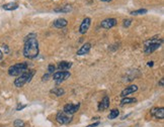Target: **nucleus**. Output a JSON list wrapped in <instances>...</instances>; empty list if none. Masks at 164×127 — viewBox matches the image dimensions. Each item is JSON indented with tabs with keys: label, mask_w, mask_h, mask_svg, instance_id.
Here are the masks:
<instances>
[{
	"label": "nucleus",
	"mask_w": 164,
	"mask_h": 127,
	"mask_svg": "<svg viewBox=\"0 0 164 127\" xmlns=\"http://www.w3.org/2000/svg\"><path fill=\"white\" fill-rule=\"evenodd\" d=\"M40 47L37 39L36 33H31L25 38V47H23V55L26 59H36L39 55Z\"/></svg>",
	"instance_id": "f257e3e1"
},
{
	"label": "nucleus",
	"mask_w": 164,
	"mask_h": 127,
	"mask_svg": "<svg viewBox=\"0 0 164 127\" xmlns=\"http://www.w3.org/2000/svg\"><path fill=\"white\" fill-rule=\"evenodd\" d=\"M35 71L34 70H26L25 72H23L22 75H19L16 79L14 80V86L16 88H22L26 83H30L33 79L34 75H35Z\"/></svg>",
	"instance_id": "f03ea898"
},
{
	"label": "nucleus",
	"mask_w": 164,
	"mask_h": 127,
	"mask_svg": "<svg viewBox=\"0 0 164 127\" xmlns=\"http://www.w3.org/2000/svg\"><path fill=\"white\" fill-rule=\"evenodd\" d=\"M163 41L161 38H153L151 39H148L147 41H145V49L144 52L146 55L152 54L153 52H155L156 49H158L162 44Z\"/></svg>",
	"instance_id": "7ed1b4c3"
},
{
	"label": "nucleus",
	"mask_w": 164,
	"mask_h": 127,
	"mask_svg": "<svg viewBox=\"0 0 164 127\" xmlns=\"http://www.w3.org/2000/svg\"><path fill=\"white\" fill-rule=\"evenodd\" d=\"M28 66L26 63H15V65L11 66L9 69H8V74L9 76H12V77H15V76H19L22 75L23 72H25L28 70Z\"/></svg>",
	"instance_id": "20e7f679"
},
{
	"label": "nucleus",
	"mask_w": 164,
	"mask_h": 127,
	"mask_svg": "<svg viewBox=\"0 0 164 127\" xmlns=\"http://www.w3.org/2000/svg\"><path fill=\"white\" fill-rule=\"evenodd\" d=\"M71 74L68 71H58V72L53 74V80H55L58 84L62 83L63 81L67 80L68 78H70Z\"/></svg>",
	"instance_id": "39448f33"
},
{
	"label": "nucleus",
	"mask_w": 164,
	"mask_h": 127,
	"mask_svg": "<svg viewBox=\"0 0 164 127\" xmlns=\"http://www.w3.org/2000/svg\"><path fill=\"white\" fill-rule=\"evenodd\" d=\"M79 108H80V103H77V104H71V103H69V104H66L64 106L63 112L66 113L67 115H73L79 110Z\"/></svg>",
	"instance_id": "423d86ee"
},
{
	"label": "nucleus",
	"mask_w": 164,
	"mask_h": 127,
	"mask_svg": "<svg viewBox=\"0 0 164 127\" xmlns=\"http://www.w3.org/2000/svg\"><path fill=\"white\" fill-rule=\"evenodd\" d=\"M56 120L57 122H59L60 124H69L71 121H72V117L67 115L66 113L63 112V111H59V112L57 113Z\"/></svg>",
	"instance_id": "0eeeda50"
},
{
	"label": "nucleus",
	"mask_w": 164,
	"mask_h": 127,
	"mask_svg": "<svg viewBox=\"0 0 164 127\" xmlns=\"http://www.w3.org/2000/svg\"><path fill=\"white\" fill-rule=\"evenodd\" d=\"M91 24V19L89 17H85L83 20H82L80 27H79V33L80 34H85L87 32V30H89Z\"/></svg>",
	"instance_id": "6e6552de"
},
{
	"label": "nucleus",
	"mask_w": 164,
	"mask_h": 127,
	"mask_svg": "<svg viewBox=\"0 0 164 127\" xmlns=\"http://www.w3.org/2000/svg\"><path fill=\"white\" fill-rule=\"evenodd\" d=\"M116 25H117V19L116 18H107V19L102 20L101 23H100V26L102 28H105V30L113 28Z\"/></svg>",
	"instance_id": "1a4fd4ad"
},
{
	"label": "nucleus",
	"mask_w": 164,
	"mask_h": 127,
	"mask_svg": "<svg viewBox=\"0 0 164 127\" xmlns=\"http://www.w3.org/2000/svg\"><path fill=\"white\" fill-rule=\"evenodd\" d=\"M138 86L137 85H130V86H128L127 88H125L122 91V93H121V96L123 97V98H125V97H128V95L130 94H133L135 93V92H137L138 91Z\"/></svg>",
	"instance_id": "9d476101"
},
{
	"label": "nucleus",
	"mask_w": 164,
	"mask_h": 127,
	"mask_svg": "<svg viewBox=\"0 0 164 127\" xmlns=\"http://www.w3.org/2000/svg\"><path fill=\"white\" fill-rule=\"evenodd\" d=\"M151 115L157 119L164 118V108L163 107H155L151 110Z\"/></svg>",
	"instance_id": "9b49d317"
},
{
	"label": "nucleus",
	"mask_w": 164,
	"mask_h": 127,
	"mask_svg": "<svg viewBox=\"0 0 164 127\" xmlns=\"http://www.w3.org/2000/svg\"><path fill=\"white\" fill-rule=\"evenodd\" d=\"M91 49V44H89V42H86V44H84L83 46H82L80 49L77 51V55H87Z\"/></svg>",
	"instance_id": "f8f14e48"
},
{
	"label": "nucleus",
	"mask_w": 164,
	"mask_h": 127,
	"mask_svg": "<svg viewBox=\"0 0 164 127\" xmlns=\"http://www.w3.org/2000/svg\"><path fill=\"white\" fill-rule=\"evenodd\" d=\"M67 24H68V21L66 20L65 18H58V19H56L53 22V26H55V27L57 28H63Z\"/></svg>",
	"instance_id": "ddd939ff"
},
{
	"label": "nucleus",
	"mask_w": 164,
	"mask_h": 127,
	"mask_svg": "<svg viewBox=\"0 0 164 127\" xmlns=\"http://www.w3.org/2000/svg\"><path fill=\"white\" fill-rule=\"evenodd\" d=\"M108 107H110V99H108L107 96H105L104 99H102L101 101L99 102V104H98V110L99 111H104L105 109H107Z\"/></svg>",
	"instance_id": "4468645a"
},
{
	"label": "nucleus",
	"mask_w": 164,
	"mask_h": 127,
	"mask_svg": "<svg viewBox=\"0 0 164 127\" xmlns=\"http://www.w3.org/2000/svg\"><path fill=\"white\" fill-rule=\"evenodd\" d=\"M72 65L73 63L71 62H60L57 68L59 71H68L71 67H72Z\"/></svg>",
	"instance_id": "2eb2a0df"
},
{
	"label": "nucleus",
	"mask_w": 164,
	"mask_h": 127,
	"mask_svg": "<svg viewBox=\"0 0 164 127\" xmlns=\"http://www.w3.org/2000/svg\"><path fill=\"white\" fill-rule=\"evenodd\" d=\"M72 10V6L69 4H66V5H63V6H60L59 8H55L54 11L55 12H62V13H67V12H70Z\"/></svg>",
	"instance_id": "dca6fc26"
},
{
	"label": "nucleus",
	"mask_w": 164,
	"mask_h": 127,
	"mask_svg": "<svg viewBox=\"0 0 164 127\" xmlns=\"http://www.w3.org/2000/svg\"><path fill=\"white\" fill-rule=\"evenodd\" d=\"M2 8L4 10H8V11H12V10H15L18 8V4L15 3V2H9V3H6L2 6Z\"/></svg>",
	"instance_id": "f3484780"
},
{
	"label": "nucleus",
	"mask_w": 164,
	"mask_h": 127,
	"mask_svg": "<svg viewBox=\"0 0 164 127\" xmlns=\"http://www.w3.org/2000/svg\"><path fill=\"white\" fill-rule=\"evenodd\" d=\"M137 99L136 98H129V97H125L122 99V105H126V104H132V103H136Z\"/></svg>",
	"instance_id": "a211bd4d"
},
{
	"label": "nucleus",
	"mask_w": 164,
	"mask_h": 127,
	"mask_svg": "<svg viewBox=\"0 0 164 127\" xmlns=\"http://www.w3.org/2000/svg\"><path fill=\"white\" fill-rule=\"evenodd\" d=\"M51 93L56 95V96L60 97V96H63L65 94V90L62 89V88H55V89H52L51 90Z\"/></svg>",
	"instance_id": "6ab92c4d"
},
{
	"label": "nucleus",
	"mask_w": 164,
	"mask_h": 127,
	"mask_svg": "<svg viewBox=\"0 0 164 127\" xmlns=\"http://www.w3.org/2000/svg\"><path fill=\"white\" fill-rule=\"evenodd\" d=\"M148 10L145 9V8H141V9H138V10H134V11H131L130 14L131 15H143L145 13H147Z\"/></svg>",
	"instance_id": "aec40b11"
},
{
	"label": "nucleus",
	"mask_w": 164,
	"mask_h": 127,
	"mask_svg": "<svg viewBox=\"0 0 164 127\" xmlns=\"http://www.w3.org/2000/svg\"><path fill=\"white\" fill-rule=\"evenodd\" d=\"M119 114H120V111H119L118 109H113L112 111H110V115H108V119H115V118H117Z\"/></svg>",
	"instance_id": "412c9836"
},
{
	"label": "nucleus",
	"mask_w": 164,
	"mask_h": 127,
	"mask_svg": "<svg viewBox=\"0 0 164 127\" xmlns=\"http://www.w3.org/2000/svg\"><path fill=\"white\" fill-rule=\"evenodd\" d=\"M13 125H14V127H25V121L20 120V119H16V120L13 122Z\"/></svg>",
	"instance_id": "4be33fe9"
},
{
	"label": "nucleus",
	"mask_w": 164,
	"mask_h": 127,
	"mask_svg": "<svg viewBox=\"0 0 164 127\" xmlns=\"http://www.w3.org/2000/svg\"><path fill=\"white\" fill-rule=\"evenodd\" d=\"M55 70H56V67H55L53 63L49 65V67H48V73H49V74H54Z\"/></svg>",
	"instance_id": "5701e85b"
},
{
	"label": "nucleus",
	"mask_w": 164,
	"mask_h": 127,
	"mask_svg": "<svg viewBox=\"0 0 164 127\" xmlns=\"http://www.w3.org/2000/svg\"><path fill=\"white\" fill-rule=\"evenodd\" d=\"M131 24H132V20L131 19H125L124 20V22H123L124 27H129Z\"/></svg>",
	"instance_id": "b1692460"
},
{
	"label": "nucleus",
	"mask_w": 164,
	"mask_h": 127,
	"mask_svg": "<svg viewBox=\"0 0 164 127\" xmlns=\"http://www.w3.org/2000/svg\"><path fill=\"white\" fill-rule=\"evenodd\" d=\"M23 108H25V105H22V104H19V105H18L17 107H16V110H17V111H20L22 109H23Z\"/></svg>",
	"instance_id": "393cba45"
},
{
	"label": "nucleus",
	"mask_w": 164,
	"mask_h": 127,
	"mask_svg": "<svg viewBox=\"0 0 164 127\" xmlns=\"http://www.w3.org/2000/svg\"><path fill=\"white\" fill-rule=\"evenodd\" d=\"M99 125V122H95L93 124H90V125H88L87 127H96V126H98Z\"/></svg>",
	"instance_id": "a878e982"
},
{
	"label": "nucleus",
	"mask_w": 164,
	"mask_h": 127,
	"mask_svg": "<svg viewBox=\"0 0 164 127\" xmlns=\"http://www.w3.org/2000/svg\"><path fill=\"white\" fill-rule=\"evenodd\" d=\"M49 76H50V74H49V73H48L47 75L43 76V81H47V80H48V78H49Z\"/></svg>",
	"instance_id": "bb28decb"
},
{
	"label": "nucleus",
	"mask_w": 164,
	"mask_h": 127,
	"mask_svg": "<svg viewBox=\"0 0 164 127\" xmlns=\"http://www.w3.org/2000/svg\"><path fill=\"white\" fill-rule=\"evenodd\" d=\"M3 49H4V52H5V54H7V52H9V49H8V47H7V46H3Z\"/></svg>",
	"instance_id": "cd10ccee"
},
{
	"label": "nucleus",
	"mask_w": 164,
	"mask_h": 127,
	"mask_svg": "<svg viewBox=\"0 0 164 127\" xmlns=\"http://www.w3.org/2000/svg\"><path fill=\"white\" fill-rule=\"evenodd\" d=\"M148 66H149V67H153V66H154V62H148Z\"/></svg>",
	"instance_id": "c85d7f7f"
},
{
	"label": "nucleus",
	"mask_w": 164,
	"mask_h": 127,
	"mask_svg": "<svg viewBox=\"0 0 164 127\" xmlns=\"http://www.w3.org/2000/svg\"><path fill=\"white\" fill-rule=\"evenodd\" d=\"M163 82H164V80H163V79H161L160 82H159V85H160L161 87H163Z\"/></svg>",
	"instance_id": "c756f323"
},
{
	"label": "nucleus",
	"mask_w": 164,
	"mask_h": 127,
	"mask_svg": "<svg viewBox=\"0 0 164 127\" xmlns=\"http://www.w3.org/2000/svg\"><path fill=\"white\" fill-rule=\"evenodd\" d=\"M2 58H3V52H2L1 49H0V61L2 60Z\"/></svg>",
	"instance_id": "7c9ffc66"
},
{
	"label": "nucleus",
	"mask_w": 164,
	"mask_h": 127,
	"mask_svg": "<svg viewBox=\"0 0 164 127\" xmlns=\"http://www.w3.org/2000/svg\"><path fill=\"white\" fill-rule=\"evenodd\" d=\"M100 1H104V2H108V1H112V0H100Z\"/></svg>",
	"instance_id": "2f4dec72"
}]
</instances>
